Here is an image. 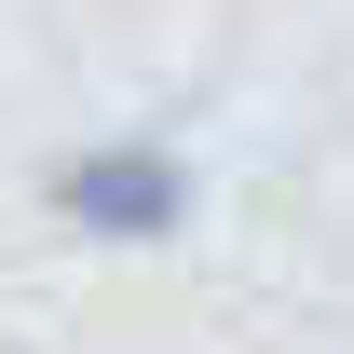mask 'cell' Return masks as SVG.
<instances>
[{
  "mask_svg": "<svg viewBox=\"0 0 354 354\" xmlns=\"http://www.w3.org/2000/svg\"><path fill=\"white\" fill-rule=\"evenodd\" d=\"M41 205L68 218V245H177L191 232V164H177V136H95L41 177Z\"/></svg>",
  "mask_w": 354,
  "mask_h": 354,
  "instance_id": "1",
  "label": "cell"
}]
</instances>
